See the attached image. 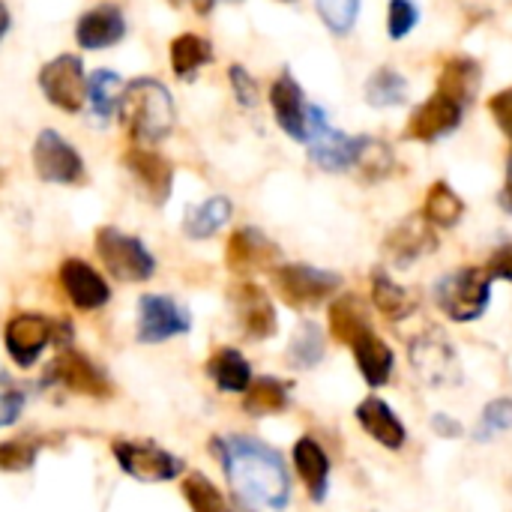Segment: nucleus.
<instances>
[{
  "mask_svg": "<svg viewBox=\"0 0 512 512\" xmlns=\"http://www.w3.org/2000/svg\"><path fill=\"white\" fill-rule=\"evenodd\" d=\"M231 492L252 510L282 512L291 504V477L282 456L258 438L228 435L213 441Z\"/></svg>",
  "mask_w": 512,
  "mask_h": 512,
  "instance_id": "obj_1",
  "label": "nucleus"
},
{
  "mask_svg": "<svg viewBox=\"0 0 512 512\" xmlns=\"http://www.w3.org/2000/svg\"><path fill=\"white\" fill-rule=\"evenodd\" d=\"M117 114L135 147H153L165 141L177 120L171 90L159 78H147V75L126 81Z\"/></svg>",
  "mask_w": 512,
  "mask_h": 512,
  "instance_id": "obj_2",
  "label": "nucleus"
},
{
  "mask_svg": "<svg viewBox=\"0 0 512 512\" xmlns=\"http://www.w3.org/2000/svg\"><path fill=\"white\" fill-rule=\"evenodd\" d=\"M66 339H72V327L39 312H18L3 327V348L18 369L36 366L48 345H66Z\"/></svg>",
  "mask_w": 512,
  "mask_h": 512,
  "instance_id": "obj_3",
  "label": "nucleus"
},
{
  "mask_svg": "<svg viewBox=\"0 0 512 512\" xmlns=\"http://www.w3.org/2000/svg\"><path fill=\"white\" fill-rule=\"evenodd\" d=\"M435 300L450 321H477L492 303V276L486 267H462L435 285Z\"/></svg>",
  "mask_w": 512,
  "mask_h": 512,
  "instance_id": "obj_4",
  "label": "nucleus"
},
{
  "mask_svg": "<svg viewBox=\"0 0 512 512\" xmlns=\"http://www.w3.org/2000/svg\"><path fill=\"white\" fill-rule=\"evenodd\" d=\"M96 255L105 270L120 282H147L156 273V258L147 243L114 225H102L96 231Z\"/></svg>",
  "mask_w": 512,
  "mask_h": 512,
  "instance_id": "obj_5",
  "label": "nucleus"
},
{
  "mask_svg": "<svg viewBox=\"0 0 512 512\" xmlns=\"http://www.w3.org/2000/svg\"><path fill=\"white\" fill-rule=\"evenodd\" d=\"M408 360H411V369L414 375L426 384V387H435V390H444V387H456L462 381V363H459V354L456 348L450 345V339L438 330H426L420 333L411 348H408Z\"/></svg>",
  "mask_w": 512,
  "mask_h": 512,
  "instance_id": "obj_6",
  "label": "nucleus"
},
{
  "mask_svg": "<svg viewBox=\"0 0 512 512\" xmlns=\"http://www.w3.org/2000/svg\"><path fill=\"white\" fill-rule=\"evenodd\" d=\"M36 84L42 96L66 114H78L87 105V69L78 54L66 51L42 63Z\"/></svg>",
  "mask_w": 512,
  "mask_h": 512,
  "instance_id": "obj_7",
  "label": "nucleus"
},
{
  "mask_svg": "<svg viewBox=\"0 0 512 512\" xmlns=\"http://www.w3.org/2000/svg\"><path fill=\"white\" fill-rule=\"evenodd\" d=\"M273 288L288 306L309 309L333 297L342 288V276L312 264H279L273 270Z\"/></svg>",
  "mask_w": 512,
  "mask_h": 512,
  "instance_id": "obj_8",
  "label": "nucleus"
},
{
  "mask_svg": "<svg viewBox=\"0 0 512 512\" xmlns=\"http://www.w3.org/2000/svg\"><path fill=\"white\" fill-rule=\"evenodd\" d=\"M42 384L48 387H63L69 393L78 396H90V399H108L114 393V384L108 378V372L102 366H96L87 354L75 351V348H63L45 369Z\"/></svg>",
  "mask_w": 512,
  "mask_h": 512,
  "instance_id": "obj_9",
  "label": "nucleus"
},
{
  "mask_svg": "<svg viewBox=\"0 0 512 512\" xmlns=\"http://www.w3.org/2000/svg\"><path fill=\"white\" fill-rule=\"evenodd\" d=\"M309 159L321 168V171H345L354 168L366 135H345L330 129L327 114L318 105H309Z\"/></svg>",
  "mask_w": 512,
  "mask_h": 512,
  "instance_id": "obj_10",
  "label": "nucleus"
},
{
  "mask_svg": "<svg viewBox=\"0 0 512 512\" xmlns=\"http://www.w3.org/2000/svg\"><path fill=\"white\" fill-rule=\"evenodd\" d=\"M33 171L42 183L51 186H78L87 177V165L81 153L57 132L42 129L33 141Z\"/></svg>",
  "mask_w": 512,
  "mask_h": 512,
  "instance_id": "obj_11",
  "label": "nucleus"
},
{
  "mask_svg": "<svg viewBox=\"0 0 512 512\" xmlns=\"http://www.w3.org/2000/svg\"><path fill=\"white\" fill-rule=\"evenodd\" d=\"M111 456L120 471L138 483H168L183 474V462L153 441H114Z\"/></svg>",
  "mask_w": 512,
  "mask_h": 512,
  "instance_id": "obj_12",
  "label": "nucleus"
},
{
  "mask_svg": "<svg viewBox=\"0 0 512 512\" xmlns=\"http://www.w3.org/2000/svg\"><path fill=\"white\" fill-rule=\"evenodd\" d=\"M192 330V315L165 294H144L138 300V327L135 336L144 345H159L174 336H183Z\"/></svg>",
  "mask_w": 512,
  "mask_h": 512,
  "instance_id": "obj_13",
  "label": "nucleus"
},
{
  "mask_svg": "<svg viewBox=\"0 0 512 512\" xmlns=\"http://www.w3.org/2000/svg\"><path fill=\"white\" fill-rule=\"evenodd\" d=\"M279 258H282L279 246L264 231H258L252 225L237 228L225 246V264L237 276H252V273H264V270L273 273L279 267Z\"/></svg>",
  "mask_w": 512,
  "mask_h": 512,
  "instance_id": "obj_14",
  "label": "nucleus"
},
{
  "mask_svg": "<svg viewBox=\"0 0 512 512\" xmlns=\"http://www.w3.org/2000/svg\"><path fill=\"white\" fill-rule=\"evenodd\" d=\"M123 165L150 204H168L174 189V165L162 153H156L153 147H132L123 153Z\"/></svg>",
  "mask_w": 512,
  "mask_h": 512,
  "instance_id": "obj_15",
  "label": "nucleus"
},
{
  "mask_svg": "<svg viewBox=\"0 0 512 512\" xmlns=\"http://www.w3.org/2000/svg\"><path fill=\"white\" fill-rule=\"evenodd\" d=\"M231 306L234 315L243 327V333L255 342H264L270 336H276L279 330V318H276V306L270 300V294L255 285V282H240L231 288Z\"/></svg>",
  "mask_w": 512,
  "mask_h": 512,
  "instance_id": "obj_16",
  "label": "nucleus"
},
{
  "mask_svg": "<svg viewBox=\"0 0 512 512\" xmlns=\"http://www.w3.org/2000/svg\"><path fill=\"white\" fill-rule=\"evenodd\" d=\"M60 288L69 297V303L81 312H96L111 300V285L105 282V276L87 264L84 258H66L60 264Z\"/></svg>",
  "mask_w": 512,
  "mask_h": 512,
  "instance_id": "obj_17",
  "label": "nucleus"
},
{
  "mask_svg": "<svg viewBox=\"0 0 512 512\" xmlns=\"http://www.w3.org/2000/svg\"><path fill=\"white\" fill-rule=\"evenodd\" d=\"M438 240H435V225L426 216H408L405 222H399L387 240H384V255L396 264V267H411L414 261H420L423 255L435 252Z\"/></svg>",
  "mask_w": 512,
  "mask_h": 512,
  "instance_id": "obj_18",
  "label": "nucleus"
},
{
  "mask_svg": "<svg viewBox=\"0 0 512 512\" xmlns=\"http://www.w3.org/2000/svg\"><path fill=\"white\" fill-rule=\"evenodd\" d=\"M126 36V18L117 3H99L75 21V42L84 51H105Z\"/></svg>",
  "mask_w": 512,
  "mask_h": 512,
  "instance_id": "obj_19",
  "label": "nucleus"
},
{
  "mask_svg": "<svg viewBox=\"0 0 512 512\" xmlns=\"http://www.w3.org/2000/svg\"><path fill=\"white\" fill-rule=\"evenodd\" d=\"M270 105L276 114V123L285 135L294 141H309V105L303 96V87L291 72H282L270 87Z\"/></svg>",
  "mask_w": 512,
  "mask_h": 512,
  "instance_id": "obj_20",
  "label": "nucleus"
},
{
  "mask_svg": "<svg viewBox=\"0 0 512 512\" xmlns=\"http://www.w3.org/2000/svg\"><path fill=\"white\" fill-rule=\"evenodd\" d=\"M462 105L447 99L444 93H435L432 99H426L423 105H417L408 117L405 135L414 141H438L444 135H450L453 129H459L462 123Z\"/></svg>",
  "mask_w": 512,
  "mask_h": 512,
  "instance_id": "obj_21",
  "label": "nucleus"
},
{
  "mask_svg": "<svg viewBox=\"0 0 512 512\" xmlns=\"http://www.w3.org/2000/svg\"><path fill=\"white\" fill-rule=\"evenodd\" d=\"M354 417H357V426L375 441V444H381L384 450H402L405 444H408V429H405V423L399 420V414L381 399V396H366L360 405H357V411H354Z\"/></svg>",
  "mask_w": 512,
  "mask_h": 512,
  "instance_id": "obj_22",
  "label": "nucleus"
},
{
  "mask_svg": "<svg viewBox=\"0 0 512 512\" xmlns=\"http://www.w3.org/2000/svg\"><path fill=\"white\" fill-rule=\"evenodd\" d=\"M354 351V363L363 375V381L369 387H387L390 378H393V369H396V357H393V348L375 333V330H366L363 336H357L351 345Z\"/></svg>",
  "mask_w": 512,
  "mask_h": 512,
  "instance_id": "obj_23",
  "label": "nucleus"
},
{
  "mask_svg": "<svg viewBox=\"0 0 512 512\" xmlns=\"http://www.w3.org/2000/svg\"><path fill=\"white\" fill-rule=\"evenodd\" d=\"M294 468H297V477L303 480L309 498L315 504H324L327 501V492H330V456L327 450L315 441V438H300L294 444Z\"/></svg>",
  "mask_w": 512,
  "mask_h": 512,
  "instance_id": "obj_24",
  "label": "nucleus"
},
{
  "mask_svg": "<svg viewBox=\"0 0 512 512\" xmlns=\"http://www.w3.org/2000/svg\"><path fill=\"white\" fill-rule=\"evenodd\" d=\"M207 375L222 393H237V396H243L249 390V384L255 381L249 360L237 348H219L207 360Z\"/></svg>",
  "mask_w": 512,
  "mask_h": 512,
  "instance_id": "obj_25",
  "label": "nucleus"
},
{
  "mask_svg": "<svg viewBox=\"0 0 512 512\" xmlns=\"http://www.w3.org/2000/svg\"><path fill=\"white\" fill-rule=\"evenodd\" d=\"M480 90V63L471 57H450L438 75V93L459 102L462 108L477 96Z\"/></svg>",
  "mask_w": 512,
  "mask_h": 512,
  "instance_id": "obj_26",
  "label": "nucleus"
},
{
  "mask_svg": "<svg viewBox=\"0 0 512 512\" xmlns=\"http://www.w3.org/2000/svg\"><path fill=\"white\" fill-rule=\"evenodd\" d=\"M231 213H234L231 201L225 195H213V198H207V201H201V204L186 210L183 234L189 240H210L213 234H219L228 225Z\"/></svg>",
  "mask_w": 512,
  "mask_h": 512,
  "instance_id": "obj_27",
  "label": "nucleus"
},
{
  "mask_svg": "<svg viewBox=\"0 0 512 512\" xmlns=\"http://www.w3.org/2000/svg\"><path fill=\"white\" fill-rule=\"evenodd\" d=\"M171 72L180 81H192L198 75V69H204L207 63H213V45L210 39L198 36V33H180L171 39Z\"/></svg>",
  "mask_w": 512,
  "mask_h": 512,
  "instance_id": "obj_28",
  "label": "nucleus"
},
{
  "mask_svg": "<svg viewBox=\"0 0 512 512\" xmlns=\"http://www.w3.org/2000/svg\"><path fill=\"white\" fill-rule=\"evenodd\" d=\"M366 330H372V321H369V306L360 297L345 294L330 303V333L336 342L351 345Z\"/></svg>",
  "mask_w": 512,
  "mask_h": 512,
  "instance_id": "obj_29",
  "label": "nucleus"
},
{
  "mask_svg": "<svg viewBox=\"0 0 512 512\" xmlns=\"http://www.w3.org/2000/svg\"><path fill=\"white\" fill-rule=\"evenodd\" d=\"M372 306L387 318V321H405L417 312V297L393 282L384 270L372 276Z\"/></svg>",
  "mask_w": 512,
  "mask_h": 512,
  "instance_id": "obj_30",
  "label": "nucleus"
},
{
  "mask_svg": "<svg viewBox=\"0 0 512 512\" xmlns=\"http://www.w3.org/2000/svg\"><path fill=\"white\" fill-rule=\"evenodd\" d=\"M291 405V384L282 378H255L243 393V411L252 417L282 414Z\"/></svg>",
  "mask_w": 512,
  "mask_h": 512,
  "instance_id": "obj_31",
  "label": "nucleus"
},
{
  "mask_svg": "<svg viewBox=\"0 0 512 512\" xmlns=\"http://www.w3.org/2000/svg\"><path fill=\"white\" fill-rule=\"evenodd\" d=\"M126 81L114 69H93L87 75V105L99 120H111L120 108Z\"/></svg>",
  "mask_w": 512,
  "mask_h": 512,
  "instance_id": "obj_32",
  "label": "nucleus"
},
{
  "mask_svg": "<svg viewBox=\"0 0 512 512\" xmlns=\"http://www.w3.org/2000/svg\"><path fill=\"white\" fill-rule=\"evenodd\" d=\"M423 216L435 228H453L465 216V201L459 198V192L447 180H438V183L429 186V195H426V204H423Z\"/></svg>",
  "mask_w": 512,
  "mask_h": 512,
  "instance_id": "obj_33",
  "label": "nucleus"
},
{
  "mask_svg": "<svg viewBox=\"0 0 512 512\" xmlns=\"http://www.w3.org/2000/svg\"><path fill=\"white\" fill-rule=\"evenodd\" d=\"M288 360L297 369H315L324 360V333L315 321H303L288 345Z\"/></svg>",
  "mask_w": 512,
  "mask_h": 512,
  "instance_id": "obj_34",
  "label": "nucleus"
},
{
  "mask_svg": "<svg viewBox=\"0 0 512 512\" xmlns=\"http://www.w3.org/2000/svg\"><path fill=\"white\" fill-rule=\"evenodd\" d=\"M405 99H408V81L390 66H381L366 81V102L375 108H393V105H402Z\"/></svg>",
  "mask_w": 512,
  "mask_h": 512,
  "instance_id": "obj_35",
  "label": "nucleus"
},
{
  "mask_svg": "<svg viewBox=\"0 0 512 512\" xmlns=\"http://www.w3.org/2000/svg\"><path fill=\"white\" fill-rule=\"evenodd\" d=\"M183 498L192 512H231L225 495L204 477V474H189L183 477Z\"/></svg>",
  "mask_w": 512,
  "mask_h": 512,
  "instance_id": "obj_36",
  "label": "nucleus"
},
{
  "mask_svg": "<svg viewBox=\"0 0 512 512\" xmlns=\"http://www.w3.org/2000/svg\"><path fill=\"white\" fill-rule=\"evenodd\" d=\"M512 429V399L510 396H501V399H492L483 414H480V423L474 429V441L477 444H486L492 441L495 435L501 432H510Z\"/></svg>",
  "mask_w": 512,
  "mask_h": 512,
  "instance_id": "obj_37",
  "label": "nucleus"
},
{
  "mask_svg": "<svg viewBox=\"0 0 512 512\" xmlns=\"http://www.w3.org/2000/svg\"><path fill=\"white\" fill-rule=\"evenodd\" d=\"M393 165H396V159H393L390 147L384 141L366 138L363 153H360V159H357L354 168H360V174L369 177V180H381V177H387L393 171Z\"/></svg>",
  "mask_w": 512,
  "mask_h": 512,
  "instance_id": "obj_38",
  "label": "nucleus"
},
{
  "mask_svg": "<svg viewBox=\"0 0 512 512\" xmlns=\"http://www.w3.org/2000/svg\"><path fill=\"white\" fill-rule=\"evenodd\" d=\"M39 447L33 441L15 438V441H3L0 444V471L3 474H24L36 465Z\"/></svg>",
  "mask_w": 512,
  "mask_h": 512,
  "instance_id": "obj_39",
  "label": "nucleus"
},
{
  "mask_svg": "<svg viewBox=\"0 0 512 512\" xmlns=\"http://www.w3.org/2000/svg\"><path fill=\"white\" fill-rule=\"evenodd\" d=\"M315 6L333 33H348L360 12V0H315Z\"/></svg>",
  "mask_w": 512,
  "mask_h": 512,
  "instance_id": "obj_40",
  "label": "nucleus"
},
{
  "mask_svg": "<svg viewBox=\"0 0 512 512\" xmlns=\"http://www.w3.org/2000/svg\"><path fill=\"white\" fill-rule=\"evenodd\" d=\"M420 21V9L411 0H390L387 6V33L393 39H405Z\"/></svg>",
  "mask_w": 512,
  "mask_h": 512,
  "instance_id": "obj_41",
  "label": "nucleus"
},
{
  "mask_svg": "<svg viewBox=\"0 0 512 512\" xmlns=\"http://www.w3.org/2000/svg\"><path fill=\"white\" fill-rule=\"evenodd\" d=\"M228 81H231V90H234V96H237V102L243 108H255L258 105V81L240 63L228 66Z\"/></svg>",
  "mask_w": 512,
  "mask_h": 512,
  "instance_id": "obj_42",
  "label": "nucleus"
},
{
  "mask_svg": "<svg viewBox=\"0 0 512 512\" xmlns=\"http://www.w3.org/2000/svg\"><path fill=\"white\" fill-rule=\"evenodd\" d=\"M489 111H492L495 123L501 126V132L512 141V87L498 90V93L489 99Z\"/></svg>",
  "mask_w": 512,
  "mask_h": 512,
  "instance_id": "obj_43",
  "label": "nucleus"
},
{
  "mask_svg": "<svg viewBox=\"0 0 512 512\" xmlns=\"http://www.w3.org/2000/svg\"><path fill=\"white\" fill-rule=\"evenodd\" d=\"M24 402H27V399H24V393H18V390L0 393V429L18 423V417H21V411H24Z\"/></svg>",
  "mask_w": 512,
  "mask_h": 512,
  "instance_id": "obj_44",
  "label": "nucleus"
},
{
  "mask_svg": "<svg viewBox=\"0 0 512 512\" xmlns=\"http://www.w3.org/2000/svg\"><path fill=\"white\" fill-rule=\"evenodd\" d=\"M486 273L492 279H501V282H512V243H504L492 252L489 264H486Z\"/></svg>",
  "mask_w": 512,
  "mask_h": 512,
  "instance_id": "obj_45",
  "label": "nucleus"
},
{
  "mask_svg": "<svg viewBox=\"0 0 512 512\" xmlns=\"http://www.w3.org/2000/svg\"><path fill=\"white\" fill-rule=\"evenodd\" d=\"M432 432H435L438 438H447V441H456V438L465 435L462 423L453 420L450 414H435V417H432Z\"/></svg>",
  "mask_w": 512,
  "mask_h": 512,
  "instance_id": "obj_46",
  "label": "nucleus"
},
{
  "mask_svg": "<svg viewBox=\"0 0 512 512\" xmlns=\"http://www.w3.org/2000/svg\"><path fill=\"white\" fill-rule=\"evenodd\" d=\"M501 207L512 216V153L507 159V180H504V189H501Z\"/></svg>",
  "mask_w": 512,
  "mask_h": 512,
  "instance_id": "obj_47",
  "label": "nucleus"
},
{
  "mask_svg": "<svg viewBox=\"0 0 512 512\" xmlns=\"http://www.w3.org/2000/svg\"><path fill=\"white\" fill-rule=\"evenodd\" d=\"M9 27H12V15H9V6L0 0V39L9 33Z\"/></svg>",
  "mask_w": 512,
  "mask_h": 512,
  "instance_id": "obj_48",
  "label": "nucleus"
},
{
  "mask_svg": "<svg viewBox=\"0 0 512 512\" xmlns=\"http://www.w3.org/2000/svg\"><path fill=\"white\" fill-rule=\"evenodd\" d=\"M192 6H195V12H201V15H207L213 6H216V0H192Z\"/></svg>",
  "mask_w": 512,
  "mask_h": 512,
  "instance_id": "obj_49",
  "label": "nucleus"
},
{
  "mask_svg": "<svg viewBox=\"0 0 512 512\" xmlns=\"http://www.w3.org/2000/svg\"><path fill=\"white\" fill-rule=\"evenodd\" d=\"M168 3H171V6H180V3H183V0H168Z\"/></svg>",
  "mask_w": 512,
  "mask_h": 512,
  "instance_id": "obj_50",
  "label": "nucleus"
},
{
  "mask_svg": "<svg viewBox=\"0 0 512 512\" xmlns=\"http://www.w3.org/2000/svg\"><path fill=\"white\" fill-rule=\"evenodd\" d=\"M228 3H243V0H228Z\"/></svg>",
  "mask_w": 512,
  "mask_h": 512,
  "instance_id": "obj_51",
  "label": "nucleus"
}]
</instances>
